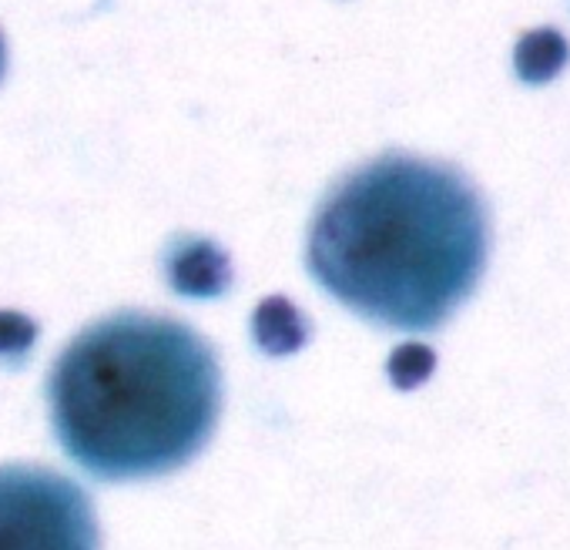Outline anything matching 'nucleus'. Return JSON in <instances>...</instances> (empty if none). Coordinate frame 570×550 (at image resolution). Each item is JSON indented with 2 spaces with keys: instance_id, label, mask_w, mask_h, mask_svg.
<instances>
[{
  "instance_id": "nucleus-1",
  "label": "nucleus",
  "mask_w": 570,
  "mask_h": 550,
  "mask_svg": "<svg viewBox=\"0 0 570 550\" xmlns=\"http://www.w3.org/2000/svg\"><path fill=\"white\" fill-rule=\"evenodd\" d=\"M306 258L316 283L363 320L433 330L480 279L487 212L456 168L383 155L326 195Z\"/></svg>"
},
{
  "instance_id": "nucleus-2",
  "label": "nucleus",
  "mask_w": 570,
  "mask_h": 550,
  "mask_svg": "<svg viewBox=\"0 0 570 550\" xmlns=\"http://www.w3.org/2000/svg\"><path fill=\"white\" fill-rule=\"evenodd\" d=\"M51 423L65 453L98 480L178 470L208 443L222 373L178 320L121 313L88 326L51 370Z\"/></svg>"
},
{
  "instance_id": "nucleus-3",
  "label": "nucleus",
  "mask_w": 570,
  "mask_h": 550,
  "mask_svg": "<svg viewBox=\"0 0 570 550\" xmlns=\"http://www.w3.org/2000/svg\"><path fill=\"white\" fill-rule=\"evenodd\" d=\"M88 493L45 466H0V550H98Z\"/></svg>"
},
{
  "instance_id": "nucleus-4",
  "label": "nucleus",
  "mask_w": 570,
  "mask_h": 550,
  "mask_svg": "<svg viewBox=\"0 0 570 550\" xmlns=\"http://www.w3.org/2000/svg\"><path fill=\"white\" fill-rule=\"evenodd\" d=\"M171 283L188 296H215L228 286V258L202 238H185L168 255Z\"/></svg>"
},
{
  "instance_id": "nucleus-5",
  "label": "nucleus",
  "mask_w": 570,
  "mask_h": 550,
  "mask_svg": "<svg viewBox=\"0 0 570 550\" xmlns=\"http://www.w3.org/2000/svg\"><path fill=\"white\" fill-rule=\"evenodd\" d=\"M567 58H570V48H567L563 35L553 28H537L520 38V45L513 51V68L527 85H543L563 71Z\"/></svg>"
},
{
  "instance_id": "nucleus-6",
  "label": "nucleus",
  "mask_w": 570,
  "mask_h": 550,
  "mask_svg": "<svg viewBox=\"0 0 570 550\" xmlns=\"http://www.w3.org/2000/svg\"><path fill=\"white\" fill-rule=\"evenodd\" d=\"M390 373H393V380L403 390H410V386L423 383L433 373V353L426 346H420V343H410V346H403V350L393 353Z\"/></svg>"
},
{
  "instance_id": "nucleus-7",
  "label": "nucleus",
  "mask_w": 570,
  "mask_h": 550,
  "mask_svg": "<svg viewBox=\"0 0 570 550\" xmlns=\"http://www.w3.org/2000/svg\"><path fill=\"white\" fill-rule=\"evenodd\" d=\"M4 68H8V48H4V38H0V78H4Z\"/></svg>"
}]
</instances>
